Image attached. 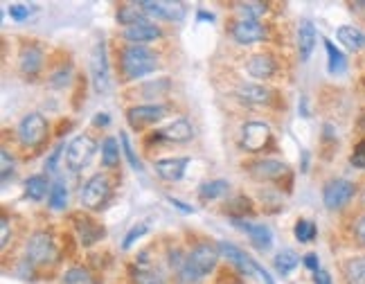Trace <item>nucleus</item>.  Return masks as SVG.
<instances>
[{"label":"nucleus","mask_w":365,"mask_h":284,"mask_svg":"<svg viewBox=\"0 0 365 284\" xmlns=\"http://www.w3.org/2000/svg\"><path fill=\"white\" fill-rule=\"evenodd\" d=\"M90 73H93V86L97 93H109L111 88V68H109V52L106 41L95 43L90 54Z\"/></svg>","instance_id":"nucleus-6"},{"label":"nucleus","mask_w":365,"mask_h":284,"mask_svg":"<svg viewBox=\"0 0 365 284\" xmlns=\"http://www.w3.org/2000/svg\"><path fill=\"white\" fill-rule=\"evenodd\" d=\"M118 20L122 23L124 27L140 25V23H149V20H147L144 9H142L138 3H135V5H124V7H120V11H118Z\"/></svg>","instance_id":"nucleus-25"},{"label":"nucleus","mask_w":365,"mask_h":284,"mask_svg":"<svg viewBox=\"0 0 365 284\" xmlns=\"http://www.w3.org/2000/svg\"><path fill=\"white\" fill-rule=\"evenodd\" d=\"M325 50H327V56H329V73H332V75H340V73L345 70V66H347L345 54L340 52L329 39H325Z\"/></svg>","instance_id":"nucleus-28"},{"label":"nucleus","mask_w":365,"mask_h":284,"mask_svg":"<svg viewBox=\"0 0 365 284\" xmlns=\"http://www.w3.org/2000/svg\"><path fill=\"white\" fill-rule=\"evenodd\" d=\"M18 68L25 77H37L43 68V52L39 45H23L18 54Z\"/></svg>","instance_id":"nucleus-15"},{"label":"nucleus","mask_w":365,"mask_h":284,"mask_svg":"<svg viewBox=\"0 0 365 284\" xmlns=\"http://www.w3.org/2000/svg\"><path fill=\"white\" fill-rule=\"evenodd\" d=\"M68 79H70V68H61L59 73H54V75H52L50 82H52V86H54V88H61V86H66V84H68Z\"/></svg>","instance_id":"nucleus-43"},{"label":"nucleus","mask_w":365,"mask_h":284,"mask_svg":"<svg viewBox=\"0 0 365 284\" xmlns=\"http://www.w3.org/2000/svg\"><path fill=\"white\" fill-rule=\"evenodd\" d=\"M293 235H295V240H298L300 244H311L316 240V223L314 221H307V219H300L298 223H295V228H293Z\"/></svg>","instance_id":"nucleus-32"},{"label":"nucleus","mask_w":365,"mask_h":284,"mask_svg":"<svg viewBox=\"0 0 365 284\" xmlns=\"http://www.w3.org/2000/svg\"><path fill=\"white\" fill-rule=\"evenodd\" d=\"M120 163V147L116 138H106L101 142V165L104 167H116Z\"/></svg>","instance_id":"nucleus-29"},{"label":"nucleus","mask_w":365,"mask_h":284,"mask_svg":"<svg viewBox=\"0 0 365 284\" xmlns=\"http://www.w3.org/2000/svg\"><path fill=\"white\" fill-rule=\"evenodd\" d=\"M219 246H214V244H208V242H203L199 244L194 251L187 255V262L199 271V273L205 278V276H210L216 262H219Z\"/></svg>","instance_id":"nucleus-9"},{"label":"nucleus","mask_w":365,"mask_h":284,"mask_svg":"<svg viewBox=\"0 0 365 284\" xmlns=\"http://www.w3.org/2000/svg\"><path fill=\"white\" fill-rule=\"evenodd\" d=\"M298 264H300V257L295 251H291V248H282V251L276 255V268L282 276H289Z\"/></svg>","instance_id":"nucleus-27"},{"label":"nucleus","mask_w":365,"mask_h":284,"mask_svg":"<svg viewBox=\"0 0 365 284\" xmlns=\"http://www.w3.org/2000/svg\"><path fill=\"white\" fill-rule=\"evenodd\" d=\"M27 259L37 266H45V264H54L56 257H59V251H56V244L52 240V235L48 233H34L27 246H25Z\"/></svg>","instance_id":"nucleus-2"},{"label":"nucleus","mask_w":365,"mask_h":284,"mask_svg":"<svg viewBox=\"0 0 365 284\" xmlns=\"http://www.w3.org/2000/svg\"><path fill=\"white\" fill-rule=\"evenodd\" d=\"M9 242V217H5L3 214V221H0V246H7Z\"/></svg>","instance_id":"nucleus-44"},{"label":"nucleus","mask_w":365,"mask_h":284,"mask_svg":"<svg viewBox=\"0 0 365 284\" xmlns=\"http://www.w3.org/2000/svg\"><path fill=\"white\" fill-rule=\"evenodd\" d=\"M336 39L340 41V45H345V48L352 50V52H359V50L365 48V32L359 30V27H354V25L338 27Z\"/></svg>","instance_id":"nucleus-23"},{"label":"nucleus","mask_w":365,"mask_h":284,"mask_svg":"<svg viewBox=\"0 0 365 284\" xmlns=\"http://www.w3.org/2000/svg\"><path fill=\"white\" fill-rule=\"evenodd\" d=\"M316 48V27L311 20H300L298 25V54L300 61H309V56Z\"/></svg>","instance_id":"nucleus-21"},{"label":"nucleus","mask_w":365,"mask_h":284,"mask_svg":"<svg viewBox=\"0 0 365 284\" xmlns=\"http://www.w3.org/2000/svg\"><path fill=\"white\" fill-rule=\"evenodd\" d=\"M239 14L244 16V20H257L261 14H266L268 5L266 3H239Z\"/></svg>","instance_id":"nucleus-35"},{"label":"nucleus","mask_w":365,"mask_h":284,"mask_svg":"<svg viewBox=\"0 0 365 284\" xmlns=\"http://www.w3.org/2000/svg\"><path fill=\"white\" fill-rule=\"evenodd\" d=\"M250 174L259 180H280L282 176H287L289 167L282 161H276V158H264V161H257L248 167Z\"/></svg>","instance_id":"nucleus-17"},{"label":"nucleus","mask_w":365,"mask_h":284,"mask_svg":"<svg viewBox=\"0 0 365 284\" xmlns=\"http://www.w3.org/2000/svg\"><path fill=\"white\" fill-rule=\"evenodd\" d=\"M161 30H158L154 23H140V25H131V27H124L122 32V39L124 41H131L133 45H140V43H149L161 39Z\"/></svg>","instance_id":"nucleus-18"},{"label":"nucleus","mask_w":365,"mask_h":284,"mask_svg":"<svg viewBox=\"0 0 365 284\" xmlns=\"http://www.w3.org/2000/svg\"><path fill=\"white\" fill-rule=\"evenodd\" d=\"M63 284H97V282L93 276H90V271L75 266V268H68L63 273Z\"/></svg>","instance_id":"nucleus-34"},{"label":"nucleus","mask_w":365,"mask_h":284,"mask_svg":"<svg viewBox=\"0 0 365 284\" xmlns=\"http://www.w3.org/2000/svg\"><path fill=\"white\" fill-rule=\"evenodd\" d=\"M233 39L239 43V45H250V43H257L261 39H266V27L261 25L259 20H237L233 30Z\"/></svg>","instance_id":"nucleus-13"},{"label":"nucleus","mask_w":365,"mask_h":284,"mask_svg":"<svg viewBox=\"0 0 365 284\" xmlns=\"http://www.w3.org/2000/svg\"><path fill=\"white\" fill-rule=\"evenodd\" d=\"M48 138V120L41 113H27L18 124V140L23 147H39Z\"/></svg>","instance_id":"nucleus-5"},{"label":"nucleus","mask_w":365,"mask_h":284,"mask_svg":"<svg viewBox=\"0 0 365 284\" xmlns=\"http://www.w3.org/2000/svg\"><path fill=\"white\" fill-rule=\"evenodd\" d=\"M354 195H357V185L352 183V180L334 178V180H329L323 190V203L327 210H340L347 206Z\"/></svg>","instance_id":"nucleus-7"},{"label":"nucleus","mask_w":365,"mask_h":284,"mask_svg":"<svg viewBox=\"0 0 365 284\" xmlns=\"http://www.w3.org/2000/svg\"><path fill=\"white\" fill-rule=\"evenodd\" d=\"M48 203L52 210H63L66 203H68V187L63 180H56V183L52 185L50 195H48Z\"/></svg>","instance_id":"nucleus-31"},{"label":"nucleus","mask_w":365,"mask_h":284,"mask_svg":"<svg viewBox=\"0 0 365 284\" xmlns=\"http://www.w3.org/2000/svg\"><path fill=\"white\" fill-rule=\"evenodd\" d=\"M187 165H190V158H185V156L182 158H161V161H156L154 169L163 180H167V183H178V180L185 176Z\"/></svg>","instance_id":"nucleus-14"},{"label":"nucleus","mask_w":365,"mask_h":284,"mask_svg":"<svg viewBox=\"0 0 365 284\" xmlns=\"http://www.w3.org/2000/svg\"><path fill=\"white\" fill-rule=\"evenodd\" d=\"M167 201L172 203L174 208H178L180 212H185V214H194V208H192V206H187V203H182V201H178V199H174V197H169Z\"/></svg>","instance_id":"nucleus-46"},{"label":"nucleus","mask_w":365,"mask_h":284,"mask_svg":"<svg viewBox=\"0 0 365 284\" xmlns=\"http://www.w3.org/2000/svg\"><path fill=\"white\" fill-rule=\"evenodd\" d=\"M354 233H357V240L365 246V217H361L359 221H357V228H354Z\"/></svg>","instance_id":"nucleus-48"},{"label":"nucleus","mask_w":365,"mask_h":284,"mask_svg":"<svg viewBox=\"0 0 365 284\" xmlns=\"http://www.w3.org/2000/svg\"><path fill=\"white\" fill-rule=\"evenodd\" d=\"M302 262H304V266H307V268H311V271H321V264H318V255H316V253H307V255L302 257Z\"/></svg>","instance_id":"nucleus-45"},{"label":"nucleus","mask_w":365,"mask_h":284,"mask_svg":"<svg viewBox=\"0 0 365 284\" xmlns=\"http://www.w3.org/2000/svg\"><path fill=\"white\" fill-rule=\"evenodd\" d=\"M165 7V18L167 20H180L182 16L187 14V9L182 3H163Z\"/></svg>","instance_id":"nucleus-39"},{"label":"nucleus","mask_w":365,"mask_h":284,"mask_svg":"<svg viewBox=\"0 0 365 284\" xmlns=\"http://www.w3.org/2000/svg\"><path fill=\"white\" fill-rule=\"evenodd\" d=\"M158 68V56L144 45H127L122 50V73L127 79H140Z\"/></svg>","instance_id":"nucleus-1"},{"label":"nucleus","mask_w":365,"mask_h":284,"mask_svg":"<svg viewBox=\"0 0 365 284\" xmlns=\"http://www.w3.org/2000/svg\"><path fill=\"white\" fill-rule=\"evenodd\" d=\"M230 221H233L235 228H239L250 237V242H253V246L257 248V251H268V248L273 246V233H271L268 226L250 223L246 219H237V217H233Z\"/></svg>","instance_id":"nucleus-11"},{"label":"nucleus","mask_w":365,"mask_h":284,"mask_svg":"<svg viewBox=\"0 0 365 284\" xmlns=\"http://www.w3.org/2000/svg\"><path fill=\"white\" fill-rule=\"evenodd\" d=\"M7 11H9L11 20H25V18H30V14H32V7L20 5V3H14V5H9Z\"/></svg>","instance_id":"nucleus-41"},{"label":"nucleus","mask_w":365,"mask_h":284,"mask_svg":"<svg viewBox=\"0 0 365 284\" xmlns=\"http://www.w3.org/2000/svg\"><path fill=\"white\" fill-rule=\"evenodd\" d=\"M9 176H14V158L7 149L0 152V178H3V183H7Z\"/></svg>","instance_id":"nucleus-37"},{"label":"nucleus","mask_w":365,"mask_h":284,"mask_svg":"<svg viewBox=\"0 0 365 284\" xmlns=\"http://www.w3.org/2000/svg\"><path fill=\"white\" fill-rule=\"evenodd\" d=\"M147 230H149V228H147V223L133 226V228L127 233V237H124V242H122V248H124V251H129V248H131L135 242H138L140 237H144V235H147Z\"/></svg>","instance_id":"nucleus-38"},{"label":"nucleus","mask_w":365,"mask_h":284,"mask_svg":"<svg viewBox=\"0 0 365 284\" xmlns=\"http://www.w3.org/2000/svg\"><path fill=\"white\" fill-rule=\"evenodd\" d=\"M165 113H167V109L163 104H140V106H131L127 111V120L131 127L140 129L144 124H154L158 120H163Z\"/></svg>","instance_id":"nucleus-12"},{"label":"nucleus","mask_w":365,"mask_h":284,"mask_svg":"<svg viewBox=\"0 0 365 284\" xmlns=\"http://www.w3.org/2000/svg\"><path fill=\"white\" fill-rule=\"evenodd\" d=\"M50 183H48V176L37 174V176H30L25 180V197L32 201H41L43 197L50 195Z\"/></svg>","instance_id":"nucleus-24"},{"label":"nucleus","mask_w":365,"mask_h":284,"mask_svg":"<svg viewBox=\"0 0 365 284\" xmlns=\"http://www.w3.org/2000/svg\"><path fill=\"white\" fill-rule=\"evenodd\" d=\"M228 190H230V183L223 180V178H216V180H208V183H203L199 187V195H201L203 201H214V199L228 195Z\"/></svg>","instance_id":"nucleus-26"},{"label":"nucleus","mask_w":365,"mask_h":284,"mask_svg":"<svg viewBox=\"0 0 365 284\" xmlns=\"http://www.w3.org/2000/svg\"><path fill=\"white\" fill-rule=\"evenodd\" d=\"M75 223H77L75 228H77V233H79V240H82L84 246H93L97 240H101V237L106 235L104 226L95 223L93 219H88V217H82V214H77V217H75Z\"/></svg>","instance_id":"nucleus-19"},{"label":"nucleus","mask_w":365,"mask_h":284,"mask_svg":"<svg viewBox=\"0 0 365 284\" xmlns=\"http://www.w3.org/2000/svg\"><path fill=\"white\" fill-rule=\"evenodd\" d=\"M273 142V131L264 122H246L242 129V147L250 154L264 152Z\"/></svg>","instance_id":"nucleus-8"},{"label":"nucleus","mask_w":365,"mask_h":284,"mask_svg":"<svg viewBox=\"0 0 365 284\" xmlns=\"http://www.w3.org/2000/svg\"><path fill=\"white\" fill-rule=\"evenodd\" d=\"M194 138V127L190 124V120L185 118H178L172 124H167L165 129L161 131H154L151 133V140L156 142H174V144H182Z\"/></svg>","instance_id":"nucleus-10"},{"label":"nucleus","mask_w":365,"mask_h":284,"mask_svg":"<svg viewBox=\"0 0 365 284\" xmlns=\"http://www.w3.org/2000/svg\"><path fill=\"white\" fill-rule=\"evenodd\" d=\"M120 144H122L124 158L129 161V165L135 169V172H142V163L138 161V156L133 154V147H131V142H129V135H127V133H120Z\"/></svg>","instance_id":"nucleus-36"},{"label":"nucleus","mask_w":365,"mask_h":284,"mask_svg":"<svg viewBox=\"0 0 365 284\" xmlns=\"http://www.w3.org/2000/svg\"><path fill=\"white\" fill-rule=\"evenodd\" d=\"M111 199V183L104 174H95L86 180L82 190V206L88 210H101Z\"/></svg>","instance_id":"nucleus-4"},{"label":"nucleus","mask_w":365,"mask_h":284,"mask_svg":"<svg viewBox=\"0 0 365 284\" xmlns=\"http://www.w3.org/2000/svg\"><path fill=\"white\" fill-rule=\"evenodd\" d=\"M97 152V142L90 135H77L66 147V165L70 169H84Z\"/></svg>","instance_id":"nucleus-3"},{"label":"nucleus","mask_w":365,"mask_h":284,"mask_svg":"<svg viewBox=\"0 0 365 284\" xmlns=\"http://www.w3.org/2000/svg\"><path fill=\"white\" fill-rule=\"evenodd\" d=\"M63 149H66L63 144H56V147H54L52 154H50V158L45 161V172H56V165H59V158H61Z\"/></svg>","instance_id":"nucleus-42"},{"label":"nucleus","mask_w":365,"mask_h":284,"mask_svg":"<svg viewBox=\"0 0 365 284\" xmlns=\"http://www.w3.org/2000/svg\"><path fill=\"white\" fill-rule=\"evenodd\" d=\"M237 97L246 101V104H268L271 101V90L261 84H239Z\"/></svg>","instance_id":"nucleus-22"},{"label":"nucleus","mask_w":365,"mask_h":284,"mask_svg":"<svg viewBox=\"0 0 365 284\" xmlns=\"http://www.w3.org/2000/svg\"><path fill=\"white\" fill-rule=\"evenodd\" d=\"M276 68H278V63L271 54H253L246 63L248 75L255 79H271L276 75Z\"/></svg>","instance_id":"nucleus-20"},{"label":"nucleus","mask_w":365,"mask_h":284,"mask_svg":"<svg viewBox=\"0 0 365 284\" xmlns=\"http://www.w3.org/2000/svg\"><path fill=\"white\" fill-rule=\"evenodd\" d=\"M345 276L349 284H365V257L349 259L345 266Z\"/></svg>","instance_id":"nucleus-30"},{"label":"nucleus","mask_w":365,"mask_h":284,"mask_svg":"<svg viewBox=\"0 0 365 284\" xmlns=\"http://www.w3.org/2000/svg\"><path fill=\"white\" fill-rule=\"evenodd\" d=\"M352 165H354V167H365V154H357L354 152V156H352Z\"/></svg>","instance_id":"nucleus-50"},{"label":"nucleus","mask_w":365,"mask_h":284,"mask_svg":"<svg viewBox=\"0 0 365 284\" xmlns=\"http://www.w3.org/2000/svg\"><path fill=\"white\" fill-rule=\"evenodd\" d=\"M147 16H156V18H165V7L163 3H154V0H142V3H138Z\"/></svg>","instance_id":"nucleus-40"},{"label":"nucleus","mask_w":365,"mask_h":284,"mask_svg":"<svg viewBox=\"0 0 365 284\" xmlns=\"http://www.w3.org/2000/svg\"><path fill=\"white\" fill-rule=\"evenodd\" d=\"M314 282H316V284H334V282H332V276H329L327 271H323V268H321V271H316Z\"/></svg>","instance_id":"nucleus-47"},{"label":"nucleus","mask_w":365,"mask_h":284,"mask_svg":"<svg viewBox=\"0 0 365 284\" xmlns=\"http://www.w3.org/2000/svg\"><path fill=\"white\" fill-rule=\"evenodd\" d=\"M219 253L228 259L230 264H235L242 273L246 276H255V259L248 257L242 248H237L235 244H228V242H219Z\"/></svg>","instance_id":"nucleus-16"},{"label":"nucleus","mask_w":365,"mask_h":284,"mask_svg":"<svg viewBox=\"0 0 365 284\" xmlns=\"http://www.w3.org/2000/svg\"><path fill=\"white\" fill-rule=\"evenodd\" d=\"M109 122H111L109 113H97V116H95V120H93V124H95V127H109Z\"/></svg>","instance_id":"nucleus-49"},{"label":"nucleus","mask_w":365,"mask_h":284,"mask_svg":"<svg viewBox=\"0 0 365 284\" xmlns=\"http://www.w3.org/2000/svg\"><path fill=\"white\" fill-rule=\"evenodd\" d=\"M133 282L135 284H165V278L149 266H138L133 268Z\"/></svg>","instance_id":"nucleus-33"},{"label":"nucleus","mask_w":365,"mask_h":284,"mask_svg":"<svg viewBox=\"0 0 365 284\" xmlns=\"http://www.w3.org/2000/svg\"><path fill=\"white\" fill-rule=\"evenodd\" d=\"M199 20H210V23H212L214 16H212V14H205V11H199Z\"/></svg>","instance_id":"nucleus-51"}]
</instances>
